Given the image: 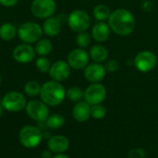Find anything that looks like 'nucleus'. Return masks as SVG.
I'll use <instances>...</instances> for the list:
<instances>
[{"instance_id": "obj_1", "label": "nucleus", "mask_w": 158, "mask_h": 158, "mask_svg": "<svg viewBox=\"0 0 158 158\" xmlns=\"http://www.w3.org/2000/svg\"><path fill=\"white\" fill-rule=\"evenodd\" d=\"M107 23L113 32L119 36H128L136 27L134 15L127 8H117L111 12Z\"/></svg>"}, {"instance_id": "obj_2", "label": "nucleus", "mask_w": 158, "mask_h": 158, "mask_svg": "<svg viewBox=\"0 0 158 158\" xmlns=\"http://www.w3.org/2000/svg\"><path fill=\"white\" fill-rule=\"evenodd\" d=\"M40 98L48 106H57L66 98V90L59 81H48L41 86Z\"/></svg>"}, {"instance_id": "obj_3", "label": "nucleus", "mask_w": 158, "mask_h": 158, "mask_svg": "<svg viewBox=\"0 0 158 158\" xmlns=\"http://www.w3.org/2000/svg\"><path fill=\"white\" fill-rule=\"evenodd\" d=\"M43 28L36 22L27 21L22 23L18 29V36L25 44H35L42 39Z\"/></svg>"}, {"instance_id": "obj_4", "label": "nucleus", "mask_w": 158, "mask_h": 158, "mask_svg": "<svg viewBox=\"0 0 158 158\" xmlns=\"http://www.w3.org/2000/svg\"><path fill=\"white\" fill-rule=\"evenodd\" d=\"M43 138L44 134L42 131L32 125H26L22 127L19 132V143L29 149L37 147L43 141Z\"/></svg>"}, {"instance_id": "obj_5", "label": "nucleus", "mask_w": 158, "mask_h": 158, "mask_svg": "<svg viewBox=\"0 0 158 158\" xmlns=\"http://www.w3.org/2000/svg\"><path fill=\"white\" fill-rule=\"evenodd\" d=\"M67 22L70 30L79 33L87 31L92 24L90 15L82 9H75L67 17Z\"/></svg>"}, {"instance_id": "obj_6", "label": "nucleus", "mask_w": 158, "mask_h": 158, "mask_svg": "<svg viewBox=\"0 0 158 158\" xmlns=\"http://www.w3.org/2000/svg\"><path fill=\"white\" fill-rule=\"evenodd\" d=\"M1 105L8 112H19L25 109L27 100L23 94L18 91H11L3 96Z\"/></svg>"}, {"instance_id": "obj_7", "label": "nucleus", "mask_w": 158, "mask_h": 158, "mask_svg": "<svg viewBox=\"0 0 158 158\" xmlns=\"http://www.w3.org/2000/svg\"><path fill=\"white\" fill-rule=\"evenodd\" d=\"M133 65L137 70L143 73H147L155 69L157 65L156 55L149 50L139 52L133 58Z\"/></svg>"}, {"instance_id": "obj_8", "label": "nucleus", "mask_w": 158, "mask_h": 158, "mask_svg": "<svg viewBox=\"0 0 158 158\" xmlns=\"http://www.w3.org/2000/svg\"><path fill=\"white\" fill-rule=\"evenodd\" d=\"M29 118L37 122H45L50 116L49 106L42 100H31L27 103L25 107Z\"/></svg>"}, {"instance_id": "obj_9", "label": "nucleus", "mask_w": 158, "mask_h": 158, "mask_svg": "<svg viewBox=\"0 0 158 158\" xmlns=\"http://www.w3.org/2000/svg\"><path fill=\"white\" fill-rule=\"evenodd\" d=\"M31 10L35 18L45 19L54 16L56 10V4L55 0H33Z\"/></svg>"}, {"instance_id": "obj_10", "label": "nucleus", "mask_w": 158, "mask_h": 158, "mask_svg": "<svg viewBox=\"0 0 158 158\" xmlns=\"http://www.w3.org/2000/svg\"><path fill=\"white\" fill-rule=\"evenodd\" d=\"M107 95L106 86L100 82L91 83L84 91V101L90 106L102 104Z\"/></svg>"}, {"instance_id": "obj_11", "label": "nucleus", "mask_w": 158, "mask_h": 158, "mask_svg": "<svg viewBox=\"0 0 158 158\" xmlns=\"http://www.w3.org/2000/svg\"><path fill=\"white\" fill-rule=\"evenodd\" d=\"M89 60H90L89 52L80 47L71 50L69 53L67 58V62L69 63L70 68L76 70L84 69L89 64Z\"/></svg>"}, {"instance_id": "obj_12", "label": "nucleus", "mask_w": 158, "mask_h": 158, "mask_svg": "<svg viewBox=\"0 0 158 158\" xmlns=\"http://www.w3.org/2000/svg\"><path fill=\"white\" fill-rule=\"evenodd\" d=\"M35 49L30 44H21L17 45L12 52L13 58L21 64H27L31 62L35 58Z\"/></svg>"}, {"instance_id": "obj_13", "label": "nucleus", "mask_w": 158, "mask_h": 158, "mask_svg": "<svg viewBox=\"0 0 158 158\" xmlns=\"http://www.w3.org/2000/svg\"><path fill=\"white\" fill-rule=\"evenodd\" d=\"M71 73V68L69 63L65 60H57L51 65L48 71L49 76L53 81H66Z\"/></svg>"}, {"instance_id": "obj_14", "label": "nucleus", "mask_w": 158, "mask_h": 158, "mask_svg": "<svg viewBox=\"0 0 158 158\" xmlns=\"http://www.w3.org/2000/svg\"><path fill=\"white\" fill-rule=\"evenodd\" d=\"M83 75L87 81H89L90 83H95L100 82L105 79L106 75V70L103 64L93 62L88 64L87 67L84 69Z\"/></svg>"}, {"instance_id": "obj_15", "label": "nucleus", "mask_w": 158, "mask_h": 158, "mask_svg": "<svg viewBox=\"0 0 158 158\" xmlns=\"http://www.w3.org/2000/svg\"><path fill=\"white\" fill-rule=\"evenodd\" d=\"M69 140L64 135H55L49 138L47 142L48 150L54 154H64L69 148Z\"/></svg>"}, {"instance_id": "obj_16", "label": "nucleus", "mask_w": 158, "mask_h": 158, "mask_svg": "<svg viewBox=\"0 0 158 158\" xmlns=\"http://www.w3.org/2000/svg\"><path fill=\"white\" fill-rule=\"evenodd\" d=\"M111 29L106 21H97L92 28V37L98 44L106 42L110 36Z\"/></svg>"}, {"instance_id": "obj_17", "label": "nucleus", "mask_w": 158, "mask_h": 158, "mask_svg": "<svg viewBox=\"0 0 158 158\" xmlns=\"http://www.w3.org/2000/svg\"><path fill=\"white\" fill-rule=\"evenodd\" d=\"M43 31L49 37H55L58 35L62 29V20L60 17H50L45 19L43 23Z\"/></svg>"}, {"instance_id": "obj_18", "label": "nucleus", "mask_w": 158, "mask_h": 158, "mask_svg": "<svg viewBox=\"0 0 158 158\" xmlns=\"http://www.w3.org/2000/svg\"><path fill=\"white\" fill-rule=\"evenodd\" d=\"M72 117L80 123L87 121L91 118V106L86 101L76 103L72 109Z\"/></svg>"}, {"instance_id": "obj_19", "label": "nucleus", "mask_w": 158, "mask_h": 158, "mask_svg": "<svg viewBox=\"0 0 158 158\" xmlns=\"http://www.w3.org/2000/svg\"><path fill=\"white\" fill-rule=\"evenodd\" d=\"M89 56H90V59H92L94 62L102 64L106 62L108 58V50L105 45L101 44H97L90 48Z\"/></svg>"}, {"instance_id": "obj_20", "label": "nucleus", "mask_w": 158, "mask_h": 158, "mask_svg": "<svg viewBox=\"0 0 158 158\" xmlns=\"http://www.w3.org/2000/svg\"><path fill=\"white\" fill-rule=\"evenodd\" d=\"M18 34V29L10 23L5 22L0 26V38L4 41H12Z\"/></svg>"}, {"instance_id": "obj_21", "label": "nucleus", "mask_w": 158, "mask_h": 158, "mask_svg": "<svg viewBox=\"0 0 158 158\" xmlns=\"http://www.w3.org/2000/svg\"><path fill=\"white\" fill-rule=\"evenodd\" d=\"M111 14L110 8L105 4H98L93 9L94 18L96 21H106L108 20Z\"/></svg>"}, {"instance_id": "obj_22", "label": "nucleus", "mask_w": 158, "mask_h": 158, "mask_svg": "<svg viewBox=\"0 0 158 158\" xmlns=\"http://www.w3.org/2000/svg\"><path fill=\"white\" fill-rule=\"evenodd\" d=\"M35 44H36L35 47H34L35 52L40 56H46L53 50V44L49 39H45V38L43 39L42 38Z\"/></svg>"}, {"instance_id": "obj_23", "label": "nucleus", "mask_w": 158, "mask_h": 158, "mask_svg": "<svg viewBox=\"0 0 158 158\" xmlns=\"http://www.w3.org/2000/svg\"><path fill=\"white\" fill-rule=\"evenodd\" d=\"M66 97L71 102L78 103L84 98V91L79 86H71L66 91Z\"/></svg>"}, {"instance_id": "obj_24", "label": "nucleus", "mask_w": 158, "mask_h": 158, "mask_svg": "<svg viewBox=\"0 0 158 158\" xmlns=\"http://www.w3.org/2000/svg\"><path fill=\"white\" fill-rule=\"evenodd\" d=\"M45 124L46 127L49 129H60L65 124V118L60 114H53L48 117V118L45 121Z\"/></svg>"}, {"instance_id": "obj_25", "label": "nucleus", "mask_w": 158, "mask_h": 158, "mask_svg": "<svg viewBox=\"0 0 158 158\" xmlns=\"http://www.w3.org/2000/svg\"><path fill=\"white\" fill-rule=\"evenodd\" d=\"M41 86L42 85H40L37 81H30L24 85V93L30 97H36L37 95H40Z\"/></svg>"}, {"instance_id": "obj_26", "label": "nucleus", "mask_w": 158, "mask_h": 158, "mask_svg": "<svg viewBox=\"0 0 158 158\" xmlns=\"http://www.w3.org/2000/svg\"><path fill=\"white\" fill-rule=\"evenodd\" d=\"M92 39H93V37L89 32H87V31L79 32L76 37V44L80 48L85 49L86 47H88L91 44Z\"/></svg>"}, {"instance_id": "obj_27", "label": "nucleus", "mask_w": 158, "mask_h": 158, "mask_svg": "<svg viewBox=\"0 0 158 158\" xmlns=\"http://www.w3.org/2000/svg\"><path fill=\"white\" fill-rule=\"evenodd\" d=\"M51 62L46 56H40L36 59L35 61V67L36 69L42 72V73H46L49 71L51 68Z\"/></svg>"}, {"instance_id": "obj_28", "label": "nucleus", "mask_w": 158, "mask_h": 158, "mask_svg": "<svg viewBox=\"0 0 158 158\" xmlns=\"http://www.w3.org/2000/svg\"><path fill=\"white\" fill-rule=\"evenodd\" d=\"M106 115V109L102 104L91 106V117L94 119H102Z\"/></svg>"}, {"instance_id": "obj_29", "label": "nucleus", "mask_w": 158, "mask_h": 158, "mask_svg": "<svg viewBox=\"0 0 158 158\" xmlns=\"http://www.w3.org/2000/svg\"><path fill=\"white\" fill-rule=\"evenodd\" d=\"M105 69L106 70V72L108 73H114L116 71L118 70L119 69V62L117 59H108L105 62Z\"/></svg>"}, {"instance_id": "obj_30", "label": "nucleus", "mask_w": 158, "mask_h": 158, "mask_svg": "<svg viewBox=\"0 0 158 158\" xmlns=\"http://www.w3.org/2000/svg\"><path fill=\"white\" fill-rule=\"evenodd\" d=\"M147 154L144 149L143 148H132L129 154L128 158H146Z\"/></svg>"}, {"instance_id": "obj_31", "label": "nucleus", "mask_w": 158, "mask_h": 158, "mask_svg": "<svg viewBox=\"0 0 158 158\" xmlns=\"http://www.w3.org/2000/svg\"><path fill=\"white\" fill-rule=\"evenodd\" d=\"M19 0H0V5L6 7H11L17 5Z\"/></svg>"}, {"instance_id": "obj_32", "label": "nucleus", "mask_w": 158, "mask_h": 158, "mask_svg": "<svg viewBox=\"0 0 158 158\" xmlns=\"http://www.w3.org/2000/svg\"><path fill=\"white\" fill-rule=\"evenodd\" d=\"M51 151L49 150H46V151H44L41 155V158H52V155H51Z\"/></svg>"}, {"instance_id": "obj_33", "label": "nucleus", "mask_w": 158, "mask_h": 158, "mask_svg": "<svg viewBox=\"0 0 158 158\" xmlns=\"http://www.w3.org/2000/svg\"><path fill=\"white\" fill-rule=\"evenodd\" d=\"M52 158H70L69 156H67V155H65V154H57V155H56L54 157Z\"/></svg>"}, {"instance_id": "obj_34", "label": "nucleus", "mask_w": 158, "mask_h": 158, "mask_svg": "<svg viewBox=\"0 0 158 158\" xmlns=\"http://www.w3.org/2000/svg\"><path fill=\"white\" fill-rule=\"evenodd\" d=\"M3 113H4V108H3L2 105L0 104V118H1V117L3 116Z\"/></svg>"}, {"instance_id": "obj_35", "label": "nucleus", "mask_w": 158, "mask_h": 158, "mask_svg": "<svg viewBox=\"0 0 158 158\" xmlns=\"http://www.w3.org/2000/svg\"><path fill=\"white\" fill-rule=\"evenodd\" d=\"M2 82V76H1V74H0V83Z\"/></svg>"}]
</instances>
